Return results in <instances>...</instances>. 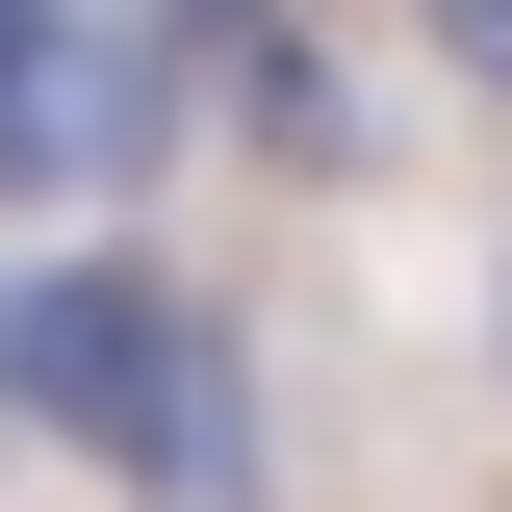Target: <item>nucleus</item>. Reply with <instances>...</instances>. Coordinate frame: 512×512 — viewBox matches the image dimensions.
I'll return each mask as SVG.
<instances>
[{"label":"nucleus","instance_id":"obj_1","mask_svg":"<svg viewBox=\"0 0 512 512\" xmlns=\"http://www.w3.org/2000/svg\"><path fill=\"white\" fill-rule=\"evenodd\" d=\"M0 410H26L52 461H103V487H154V512H256L282 487L231 308L154 282V256H26V282H0Z\"/></svg>","mask_w":512,"mask_h":512},{"label":"nucleus","instance_id":"obj_2","mask_svg":"<svg viewBox=\"0 0 512 512\" xmlns=\"http://www.w3.org/2000/svg\"><path fill=\"white\" fill-rule=\"evenodd\" d=\"M205 103V26H26L0 0V205L52 180H154V128Z\"/></svg>","mask_w":512,"mask_h":512},{"label":"nucleus","instance_id":"obj_3","mask_svg":"<svg viewBox=\"0 0 512 512\" xmlns=\"http://www.w3.org/2000/svg\"><path fill=\"white\" fill-rule=\"evenodd\" d=\"M461 77H487V103H512V0H461Z\"/></svg>","mask_w":512,"mask_h":512}]
</instances>
